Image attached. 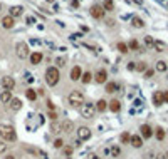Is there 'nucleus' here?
I'll return each instance as SVG.
<instances>
[{
    "label": "nucleus",
    "instance_id": "f257e3e1",
    "mask_svg": "<svg viewBox=\"0 0 168 159\" xmlns=\"http://www.w3.org/2000/svg\"><path fill=\"white\" fill-rule=\"evenodd\" d=\"M0 137H2V141H8V142L15 141L17 139L15 127L12 124H0Z\"/></svg>",
    "mask_w": 168,
    "mask_h": 159
},
{
    "label": "nucleus",
    "instance_id": "f03ea898",
    "mask_svg": "<svg viewBox=\"0 0 168 159\" xmlns=\"http://www.w3.org/2000/svg\"><path fill=\"white\" fill-rule=\"evenodd\" d=\"M59 79H61V72H59L57 67H49V69L46 71V82H47V85L54 87L56 84L59 82Z\"/></svg>",
    "mask_w": 168,
    "mask_h": 159
},
{
    "label": "nucleus",
    "instance_id": "7ed1b4c3",
    "mask_svg": "<svg viewBox=\"0 0 168 159\" xmlns=\"http://www.w3.org/2000/svg\"><path fill=\"white\" fill-rule=\"evenodd\" d=\"M82 104H84L82 92L72 91L71 94H69V106H72V107H77V106H82Z\"/></svg>",
    "mask_w": 168,
    "mask_h": 159
},
{
    "label": "nucleus",
    "instance_id": "20e7f679",
    "mask_svg": "<svg viewBox=\"0 0 168 159\" xmlns=\"http://www.w3.org/2000/svg\"><path fill=\"white\" fill-rule=\"evenodd\" d=\"M94 112H96V107H94V104H82L79 107V114L81 117H84V119H91V117H94Z\"/></svg>",
    "mask_w": 168,
    "mask_h": 159
},
{
    "label": "nucleus",
    "instance_id": "39448f33",
    "mask_svg": "<svg viewBox=\"0 0 168 159\" xmlns=\"http://www.w3.org/2000/svg\"><path fill=\"white\" fill-rule=\"evenodd\" d=\"M15 52H17V57L19 59H27L29 57V45L25 42H19L15 45Z\"/></svg>",
    "mask_w": 168,
    "mask_h": 159
},
{
    "label": "nucleus",
    "instance_id": "423d86ee",
    "mask_svg": "<svg viewBox=\"0 0 168 159\" xmlns=\"http://www.w3.org/2000/svg\"><path fill=\"white\" fill-rule=\"evenodd\" d=\"M92 136L91 129H89L88 126H81V127H77V139L79 141H89Z\"/></svg>",
    "mask_w": 168,
    "mask_h": 159
},
{
    "label": "nucleus",
    "instance_id": "0eeeda50",
    "mask_svg": "<svg viewBox=\"0 0 168 159\" xmlns=\"http://www.w3.org/2000/svg\"><path fill=\"white\" fill-rule=\"evenodd\" d=\"M0 85H2L5 91H12V89L15 87V79L10 77V75H5V77H2V80H0Z\"/></svg>",
    "mask_w": 168,
    "mask_h": 159
},
{
    "label": "nucleus",
    "instance_id": "6e6552de",
    "mask_svg": "<svg viewBox=\"0 0 168 159\" xmlns=\"http://www.w3.org/2000/svg\"><path fill=\"white\" fill-rule=\"evenodd\" d=\"M89 12H91V15L94 17V19H103V17H104V8L101 7L99 4L91 5V8H89Z\"/></svg>",
    "mask_w": 168,
    "mask_h": 159
},
{
    "label": "nucleus",
    "instance_id": "1a4fd4ad",
    "mask_svg": "<svg viewBox=\"0 0 168 159\" xmlns=\"http://www.w3.org/2000/svg\"><path fill=\"white\" fill-rule=\"evenodd\" d=\"M94 80H96V84H106V80H108V72H106L104 69H99V71L96 72V75H94Z\"/></svg>",
    "mask_w": 168,
    "mask_h": 159
},
{
    "label": "nucleus",
    "instance_id": "9d476101",
    "mask_svg": "<svg viewBox=\"0 0 168 159\" xmlns=\"http://www.w3.org/2000/svg\"><path fill=\"white\" fill-rule=\"evenodd\" d=\"M140 131H141V136L143 139H150L151 136H153V129H151V126H148V124H143L141 127H140Z\"/></svg>",
    "mask_w": 168,
    "mask_h": 159
},
{
    "label": "nucleus",
    "instance_id": "9b49d317",
    "mask_svg": "<svg viewBox=\"0 0 168 159\" xmlns=\"http://www.w3.org/2000/svg\"><path fill=\"white\" fill-rule=\"evenodd\" d=\"M106 152L109 154V158H119V156H121V147L114 144V146L108 147V149H106Z\"/></svg>",
    "mask_w": 168,
    "mask_h": 159
},
{
    "label": "nucleus",
    "instance_id": "f8f14e48",
    "mask_svg": "<svg viewBox=\"0 0 168 159\" xmlns=\"http://www.w3.org/2000/svg\"><path fill=\"white\" fill-rule=\"evenodd\" d=\"M130 144L133 147H136V149H140V147L143 146V137H141V136H138V134H134V136H131Z\"/></svg>",
    "mask_w": 168,
    "mask_h": 159
},
{
    "label": "nucleus",
    "instance_id": "ddd939ff",
    "mask_svg": "<svg viewBox=\"0 0 168 159\" xmlns=\"http://www.w3.org/2000/svg\"><path fill=\"white\" fill-rule=\"evenodd\" d=\"M22 13H24V7H22V5H14V7H10V17H12V19L20 17Z\"/></svg>",
    "mask_w": 168,
    "mask_h": 159
},
{
    "label": "nucleus",
    "instance_id": "4468645a",
    "mask_svg": "<svg viewBox=\"0 0 168 159\" xmlns=\"http://www.w3.org/2000/svg\"><path fill=\"white\" fill-rule=\"evenodd\" d=\"M81 75H82V69L79 65H74L71 71V80H81Z\"/></svg>",
    "mask_w": 168,
    "mask_h": 159
},
{
    "label": "nucleus",
    "instance_id": "2eb2a0df",
    "mask_svg": "<svg viewBox=\"0 0 168 159\" xmlns=\"http://www.w3.org/2000/svg\"><path fill=\"white\" fill-rule=\"evenodd\" d=\"M108 107L111 112H119V111H121V102L118 99H113L111 102H108Z\"/></svg>",
    "mask_w": 168,
    "mask_h": 159
},
{
    "label": "nucleus",
    "instance_id": "dca6fc26",
    "mask_svg": "<svg viewBox=\"0 0 168 159\" xmlns=\"http://www.w3.org/2000/svg\"><path fill=\"white\" fill-rule=\"evenodd\" d=\"M42 59H44L42 52H32V54H30V64L37 65V64H40V62H42Z\"/></svg>",
    "mask_w": 168,
    "mask_h": 159
},
{
    "label": "nucleus",
    "instance_id": "f3484780",
    "mask_svg": "<svg viewBox=\"0 0 168 159\" xmlns=\"http://www.w3.org/2000/svg\"><path fill=\"white\" fill-rule=\"evenodd\" d=\"M2 25H4V29H12L14 25H15V20H14L10 15H7L2 19Z\"/></svg>",
    "mask_w": 168,
    "mask_h": 159
},
{
    "label": "nucleus",
    "instance_id": "a211bd4d",
    "mask_svg": "<svg viewBox=\"0 0 168 159\" xmlns=\"http://www.w3.org/2000/svg\"><path fill=\"white\" fill-rule=\"evenodd\" d=\"M50 132H54V134L62 132V122H57V121L50 122Z\"/></svg>",
    "mask_w": 168,
    "mask_h": 159
},
{
    "label": "nucleus",
    "instance_id": "6ab92c4d",
    "mask_svg": "<svg viewBox=\"0 0 168 159\" xmlns=\"http://www.w3.org/2000/svg\"><path fill=\"white\" fill-rule=\"evenodd\" d=\"M10 109H12L14 112L20 111V109H22V100L20 99H14V97H12V100H10Z\"/></svg>",
    "mask_w": 168,
    "mask_h": 159
},
{
    "label": "nucleus",
    "instance_id": "aec40b11",
    "mask_svg": "<svg viewBox=\"0 0 168 159\" xmlns=\"http://www.w3.org/2000/svg\"><path fill=\"white\" fill-rule=\"evenodd\" d=\"M12 100V94H10V91H4L2 94H0V102L2 104H8Z\"/></svg>",
    "mask_w": 168,
    "mask_h": 159
},
{
    "label": "nucleus",
    "instance_id": "412c9836",
    "mask_svg": "<svg viewBox=\"0 0 168 159\" xmlns=\"http://www.w3.org/2000/svg\"><path fill=\"white\" fill-rule=\"evenodd\" d=\"M153 104H155V106H161V104H163V92L156 91L155 94H153Z\"/></svg>",
    "mask_w": 168,
    "mask_h": 159
},
{
    "label": "nucleus",
    "instance_id": "4be33fe9",
    "mask_svg": "<svg viewBox=\"0 0 168 159\" xmlns=\"http://www.w3.org/2000/svg\"><path fill=\"white\" fill-rule=\"evenodd\" d=\"M94 107H96L98 112H104L106 109H108V102H106L104 99H99V100L96 102V106H94Z\"/></svg>",
    "mask_w": 168,
    "mask_h": 159
},
{
    "label": "nucleus",
    "instance_id": "5701e85b",
    "mask_svg": "<svg viewBox=\"0 0 168 159\" xmlns=\"http://www.w3.org/2000/svg\"><path fill=\"white\" fill-rule=\"evenodd\" d=\"M72 129H74V122H72V121H64L62 122V132L71 134Z\"/></svg>",
    "mask_w": 168,
    "mask_h": 159
},
{
    "label": "nucleus",
    "instance_id": "b1692460",
    "mask_svg": "<svg viewBox=\"0 0 168 159\" xmlns=\"http://www.w3.org/2000/svg\"><path fill=\"white\" fill-rule=\"evenodd\" d=\"M25 151H27V152H30V154H32V156H44V158H46V154H44V152H42L40 149H37V147L25 146Z\"/></svg>",
    "mask_w": 168,
    "mask_h": 159
},
{
    "label": "nucleus",
    "instance_id": "393cba45",
    "mask_svg": "<svg viewBox=\"0 0 168 159\" xmlns=\"http://www.w3.org/2000/svg\"><path fill=\"white\" fill-rule=\"evenodd\" d=\"M153 49H155L156 52H165V50H166V45H165L161 40H155V45H153Z\"/></svg>",
    "mask_w": 168,
    "mask_h": 159
},
{
    "label": "nucleus",
    "instance_id": "a878e982",
    "mask_svg": "<svg viewBox=\"0 0 168 159\" xmlns=\"http://www.w3.org/2000/svg\"><path fill=\"white\" fill-rule=\"evenodd\" d=\"M25 97L29 100H35L37 99V92H35V89H27L25 91Z\"/></svg>",
    "mask_w": 168,
    "mask_h": 159
},
{
    "label": "nucleus",
    "instance_id": "bb28decb",
    "mask_svg": "<svg viewBox=\"0 0 168 159\" xmlns=\"http://www.w3.org/2000/svg\"><path fill=\"white\" fill-rule=\"evenodd\" d=\"M131 24H133V27H136V29H143V27H145V22H143L140 17H133Z\"/></svg>",
    "mask_w": 168,
    "mask_h": 159
},
{
    "label": "nucleus",
    "instance_id": "cd10ccee",
    "mask_svg": "<svg viewBox=\"0 0 168 159\" xmlns=\"http://www.w3.org/2000/svg\"><path fill=\"white\" fill-rule=\"evenodd\" d=\"M101 7L104 8V12H106V10H109V12H111V10H114V2H113V0H104Z\"/></svg>",
    "mask_w": 168,
    "mask_h": 159
},
{
    "label": "nucleus",
    "instance_id": "c85d7f7f",
    "mask_svg": "<svg viewBox=\"0 0 168 159\" xmlns=\"http://www.w3.org/2000/svg\"><path fill=\"white\" fill-rule=\"evenodd\" d=\"M118 91V84L116 82H108L106 84V92H109V94H113V92Z\"/></svg>",
    "mask_w": 168,
    "mask_h": 159
},
{
    "label": "nucleus",
    "instance_id": "c756f323",
    "mask_svg": "<svg viewBox=\"0 0 168 159\" xmlns=\"http://www.w3.org/2000/svg\"><path fill=\"white\" fill-rule=\"evenodd\" d=\"M155 67H156V71H158V72H165L168 69V65H166V62H165V60H158Z\"/></svg>",
    "mask_w": 168,
    "mask_h": 159
},
{
    "label": "nucleus",
    "instance_id": "7c9ffc66",
    "mask_svg": "<svg viewBox=\"0 0 168 159\" xmlns=\"http://www.w3.org/2000/svg\"><path fill=\"white\" fill-rule=\"evenodd\" d=\"M81 80H82V84H89L92 80V74L91 72H84V74L81 75Z\"/></svg>",
    "mask_w": 168,
    "mask_h": 159
},
{
    "label": "nucleus",
    "instance_id": "2f4dec72",
    "mask_svg": "<svg viewBox=\"0 0 168 159\" xmlns=\"http://www.w3.org/2000/svg\"><path fill=\"white\" fill-rule=\"evenodd\" d=\"M72 152H74V146H64L62 147V154L67 156V158H71Z\"/></svg>",
    "mask_w": 168,
    "mask_h": 159
},
{
    "label": "nucleus",
    "instance_id": "473e14b6",
    "mask_svg": "<svg viewBox=\"0 0 168 159\" xmlns=\"http://www.w3.org/2000/svg\"><path fill=\"white\" fill-rule=\"evenodd\" d=\"M155 134H156V139H158V141H163V139H165V131H163V127H156Z\"/></svg>",
    "mask_w": 168,
    "mask_h": 159
},
{
    "label": "nucleus",
    "instance_id": "72a5a7b5",
    "mask_svg": "<svg viewBox=\"0 0 168 159\" xmlns=\"http://www.w3.org/2000/svg\"><path fill=\"white\" fill-rule=\"evenodd\" d=\"M118 50H119L121 54H128V52H130V49H128V45H126L124 42H119V44H118Z\"/></svg>",
    "mask_w": 168,
    "mask_h": 159
},
{
    "label": "nucleus",
    "instance_id": "f704fd0d",
    "mask_svg": "<svg viewBox=\"0 0 168 159\" xmlns=\"http://www.w3.org/2000/svg\"><path fill=\"white\" fill-rule=\"evenodd\" d=\"M128 49H130V50H138V52H140V44H138V40H134V39H133V40L128 44Z\"/></svg>",
    "mask_w": 168,
    "mask_h": 159
},
{
    "label": "nucleus",
    "instance_id": "c9c22d12",
    "mask_svg": "<svg viewBox=\"0 0 168 159\" xmlns=\"http://www.w3.org/2000/svg\"><path fill=\"white\" fill-rule=\"evenodd\" d=\"M52 146H54V149H62V147H64V141L61 137H57L54 142H52Z\"/></svg>",
    "mask_w": 168,
    "mask_h": 159
},
{
    "label": "nucleus",
    "instance_id": "e433bc0d",
    "mask_svg": "<svg viewBox=\"0 0 168 159\" xmlns=\"http://www.w3.org/2000/svg\"><path fill=\"white\" fill-rule=\"evenodd\" d=\"M145 44H146V47H153L155 45V40H153V37H151V35H146V37H145Z\"/></svg>",
    "mask_w": 168,
    "mask_h": 159
},
{
    "label": "nucleus",
    "instance_id": "4c0bfd02",
    "mask_svg": "<svg viewBox=\"0 0 168 159\" xmlns=\"http://www.w3.org/2000/svg\"><path fill=\"white\" fill-rule=\"evenodd\" d=\"M119 139H121V142H123V144H128V142H130V139H131V136H130L128 132H123V134H121V137H119Z\"/></svg>",
    "mask_w": 168,
    "mask_h": 159
},
{
    "label": "nucleus",
    "instance_id": "58836bf2",
    "mask_svg": "<svg viewBox=\"0 0 168 159\" xmlns=\"http://www.w3.org/2000/svg\"><path fill=\"white\" fill-rule=\"evenodd\" d=\"M56 65H57V69H59V67H64V65H66V59H64V57H57V59H56Z\"/></svg>",
    "mask_w": 168,
    "mask_h": 159
},
{
    "label": "nucleus",
    "instance_id": "ea45409f",
    "mask_svg": "<svg viewBox=\"0 0 168 159\" xmlns=\"http://www.w3.org/2000/svg\"><path fill=\"white\" fill-rule=\"evenodd\" d=\"M136 71H138V72H145V71H146V62H138V64H136Z\"/></svg>",
    "mask_w": 168,
    "mask_h": 159
},
{
    "label": "nucleus",
    "instance_id": "a19ab883",
    "mask_svg": "<svg viewBox=\"0 0 168 159\" xmlns=\"http://www.w3.org/2000/svg\"><path fill=\"white\" fill-rule=\"evenodd\" d=\"M7 149H8V144H5V141H0V154L7 152Z\"/></svg>",
    "mask_w": 168,
    "mask_h": 159
},
{
    "label": "nucleus",
    "instance_id": "79ce46f5",
    "mask_svg": "<svg viewBox=\"0 0 168 159\" xmlns=\"http://www.w3.org/2000/svg\"><path fill=\"white\" fill-rule=\"evenodd\" d=\"M153 74H155V71H153V69H146V71H145V77H146V79L153 77Z\"/></svg>",
    "mask_w": 168,
    "mask_h": 159
},
{
    "label": "nucleus",
    "instance_id": "37998d69",
    "mask_svg": "<svg viewBox=\"0 0 168 159\" xmlns=\"http://www.w3.org/2000/svg\"><path fill=\"white\" fill-rule=\"evenodd\" d=\"M49 117L52 119V121H57V114H56V112H50V114H49Z\"/></svg>",
    "mask_w": 168,
    "mask_h": 159
},
{
    "label": "nucleus",
    "instance_id": "c03bdc74",
    "mask_svg": "<svg viewBox=\"0 0 168 159\" xmlns=\"http://www.w3.org/2000/svg\"><path fill=\"white\" fill-rule=\"evenodd\" d=\"M128 69H130V71H134V69H136V65H134V62H130V64H128Z\"/></svg>",
    "mask_w": 168,
    "mask_h": 159
},
{
    "label": "nucleus",
    "instance_id": "a18cd8bd",
    "mask_svg": "<svg viewBox=\"0 0 168 159\" xmlns=\"http://www.w3.org/2000/svg\"><path fill=\"white\" fill-rule=\"evenodd\" d=\"M35 22V19L34 17H27V24H34Z\"/></svg>",
    "mask_w": 168,
    "mask_h": 159
},
{
    "label": "nucleus",
    "instance_id": "49530a36",
    "mask_svg": "<svg viewBox=\"0 0 168 159\" xmlns=\"http://www.w3.org/2000/svg\"><path fill=\"white\" fill-rule=\"evenodd\" d=\"M163 102H168V91L163 92Z\"/></svg>",
    "mask_w": 168,
    "mask_h": 159
},
{
    "label": "nucleus",
    "instance_id": "de8ad7c7",
    "mask_svg": "<svg viewBox=\"0 0 168 159\" xmlns=\"http://www.w3.org/2000/svg\"><path fill=\"white\" fill-rule=\"evenodd\" d=\"M4 159H15V156H14V154H7V156H4Z\"/></svg>",
    "mask_w": 168,
    "mask_h": 159
},
{
    "label": "nucleus",
    "instance_id": "09e8293b",
    "mask_svg": "<svg viewBox=\"0 0 168 159\" xmlns=\"http://www.w3.org/2000/svg\"><path fill=\"white\" fill-rule=\"evenodd\" d=\"M47 106H49V109L54 112V104H52V102H47Z\"/></svg>",
    "mask_w": 168,
    "mask_h": 159
},
{
    "label": "nucleus",
    "instance_id": "8fccbe9b",
    "mask_svg": "<svg viewBox=\"0 0 168 159\" xmlns=\"http://www.w3.org/2000/svg\"><path fill=\"white\" fill-rule=\"evenodd\" d=\"M89 159H101V158H99V156H96V154H91V156H89Z\"/></svg>",
    "mask_w": 168,
    "mask_h": 159
},
{
    "label": "nucleus",
    "instance_id": "3c124183",
    "mask_svg": "<svg viewBox=\"0 0 168 159\" xmlns=\"http://www.w3.org/2000/svg\"><path fill=\"white\" fill-rule=\"evenodd\" d=\"M46 2H47V4H54L56 0H46Z\"/></svg>",
    "mask_w": 168,
    "mask_h": 159
},
{
    "label": "nucleus",
    "instance_id": "603ef678",
    "mask_svg": "<svg viewBox=\"0 0 168 159\" xmlns=\"http://www.w3.org/2000/svg\"><path fill=\"white\" fill-rule=\"evenodd\" d=\"M0 10H2V4H0Z\"/></svg>",
    "mask_w": 168,
    "mask_h": 159
},
{
    "label": "nucleus",
    "instance_id": "864d4df0",
    "mask_svg": "<svg viewBox=\"0 0 168 159\" xmlns=\"http://www.w3.org/2000/svg\"><path fill=\"white\" fill-rule=\"evenodd\" d=\"M66 159H72V158H66Z\"/></svg>",
    "mask_w": 168,
    "mask_h": 159
}]
</instances>
